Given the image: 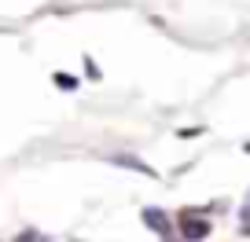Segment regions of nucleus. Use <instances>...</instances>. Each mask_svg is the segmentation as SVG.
<instances>
[{"label": "nucleus", "instance_id": "5", "mask_svg": "<svg viewBox=\"0 0 250 242\" xmlns=\"http://www.w3.org/2000/svg\"><path fill=\"white\" fill-rule=\"evenodd\" d=\"M15 242H48V239H44V235H37V231H26V235H19Z\"/></svg>", "mask_w": 250, "mask_h": 242}, {"label": "nucleus", "instance_id": "2", "mask_svg": "<svg viewBox=\"0 0 250 242\" xmlns=\"http://www.w3.org/2000/svg\"><path fill=\"white\" fill-rule=\"evenodd\" d=\"M144 224H147V227H155V231L162 235V239H169V235H173L169 217H166L162 209H144Z\"/></svg>", "mask_w": 250, "mask_h": 242}, {"label": "nucleus", "instance_id": "4", "mask_svg": "<svg viewBox=\"0 0 250 242\" xmlns=\"http://www.w3.org/2000/svg\"><path fill=\"white\" fill-rule=\"evenodd\" d=\"M55 85H62V88H78V81H74L70 74H55Z\"/></svg>", "mask_w": 250, "mask_h": 242}, {"label": "nucleus", "instance_id": "3", "mask_svg": "<svg viewBox=\"0 0 250 242\" xmlns=\"http://www.w3.org/2000/svg\"><path fill=\"white\" fill-rule=\"evenodd\" d=\"M114 162H118V165H129V169H140L144 176H155V169H151V165H144L140 158H133V154H118Z\"/></svg>", "mask_w": 250, "mask_h": 242}, {"label": "nucleus", "instance_id": "1", "mask_svg": "<svg viewBox=\"0 0 250 242\" xmlns=\"http://www.w3.org/2000/svg\"><path fill=\"white\" fill-rule=\"evenodd\" d=\"M184 239L188 242H199V239H206V235H210V224H206V220H195V213H184Z\"/></svg>", "mask_w": 250, "mask_h": 242}, {"label": "nucleus", "instance_id": "6", "mask_svg": "<svg viewBox=\"0 0 250 242\" xmlns=\"http://www.w3.org/2000/svg\"><path fill=\"white\" fill-rule=\"evenodd\" d=\"M243 217H250V198H247V209H243Z\"/></svg>", "mask_w": 250, "mask_h": 242}, {"label": "nucleus", "instance_id": "7", "mask_svg": "<svg viewBox=\"0 0 250 242\" xmlns=\"http://www.w3.org/2000/svg\"><path fill=\"white\" fill-rule=\"evenodd\" d=\"M247 154H250V143H247Z\"/></svg>", "mask_w": 250, "mask_h": 242}]
</instances>
